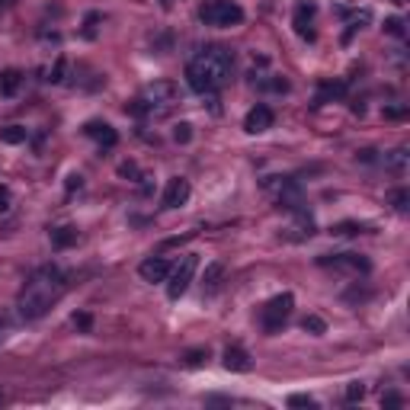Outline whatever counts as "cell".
<instances>
[{
    "label": "cell",
    "mask_w": 410,
    "mask_h": 410,
    "mask_svg": "<svg viewBox=\"0 0 410 410\" xmlns=\"http://www.w3.org/2000/svg\"><path fill=\"white\" fill-rule=\"evenodd\" d=\"M174 138L180 141V145H186V141L192 138V125L189 122H180V125H176V131H174Z\"/></svg>",
    "instance_id": "cell-25"
},
{
    "label": "cell",
    "mask_w": 410,
    "mask_h": 410,
    "mask_svg": "<svg viewBox=\"0 0 410 410\" xmlns=\"http://www.w3.org/2000/svg\"><path fill=\"white\" fill-rule=\"evenodd\" d=\"M311 19H315V3H298L295 7V32L301 35V39H315Z\"/></svg>",
    "instance_id": "cell-12"
},
{
    "label": "cell",
    "mask_w": 410,
    "mask_h": 410,
    "mask_svg": "<svg viewBox=\"0 0 410 410\" xmlns=\"http://www.w3.org/2000/svg\"><path fill=\"white\" fill-rule=\"evenodd\" d=\"M382 404L384 407H398V404H401V394H384Z\"/></svg>",
    "instance_id": "cell-29"
},
{
    "label": "cell",
    "mask_w": 410,
    "mask_h": 410,
    "mask_svg": "<svg viewBox=\"0 0 410 410\" xmlns=\"http://www.w3.org/2000/svg\"><path fill=\"white\" fill-rule=\"evenodd\" d=\"M221 362H225L227 372H250L253 369V359L247 356V349H241V346H227Z\"/></svg>",
    "instance_id": "cell-11"
},
{
    "label": "cell",
    "mask_w": 410,
    "mask_h": 410,
    "mask_svg": "<svg viewBox=\"0 0 410 410\" xmlns=\"http://www.w3.org/2000/svg\"><path fill=\"white\" fill-rule=\"evenodd\" d=\"M196 270H199V257H196V253H186L176 266H170V276H167V295L170 298L183 295L186 288H189L192 276H196Z\"/></svg>",
    "instance_id": "cell-6"
},
{
    "label": "cell",
    "mask_w": 410,
    "mask_h": 410,
    "mask_svg": "<svg viewBox=\"0 0 410 410\" xmlns=\"http://www.w3.org/2000/svg\"><path fill=\"white\" fill-rule=\"evenodd\" d=\"M7 327H10V324H7V317L0 315V337H3V333H7Z\"/></svg>",
    "instance_id": "cell-32"
},
{
    "label": "cell",
    "mask_w": 410,
    "mask_h": 410,
    "mask_svg": "<svg viewBox=\"0 0 410 410\" xmlns=\"http://www.w3.org/2000/svg\"><path fill=\"white\" fill-rule=\"evenodd\" d=\"M384 167L388 170H404L407 167V148H398L391 154H384Z\"/></svg>",
    "instance_id": "cell-18"
},
{
    "label": "cell",
    "mask_w": 410,
    "mask_h": 410,
    "mask_svg": "<svg viewBox=\"0 0 410 410\" xmlns=\"http://www.w3.org/2000/svg\"><path fill=\"white\" fill-rule=\"evenodd\" d=\"M0 401H3V394H0Z\"/></svg>",
    "instance_id": "cell-33"
},
{
    "label": "cell",
    "mask_w": 410,
    "mask_h": 410,
    "mask_svg": "<svg viewBox=\"0 0 410 410\" xmlns=\"http://www.w3.org/2000/svg\"><path fill=\"white\" fill-rule=\"evenodd\" d=\"M384 32L404 35V19L401 17H388V19H384Z\"/></svg>",
    "instance_id": "cell-22"
},
{
    "label": "cell",
    "mask_w": 410,
    "mask_h": 410,
    "mask_svg": "<svg viewBox=\"0 0 410 410\" xmlns=\"http://www.w3.org/2000/svg\"><path fill=\"white\" fill-rule=\"evenodd\" d=\"M74 324L77 327H90V315H74Z\"/></svg>",
    "instance_id": "cell-31"
},
{
    "label": "cell",
    "mask_w": 410,
    "mask_h": 410,
    "mask_svg": "<svg viewBox=\"0 0 410 410\" xmlns=\"http://www.w3.org/2000/svg\"><path fill=\"white\" fill-rule=\"evenodd\" d=\"M90 135V138H96L103 148H113L115 141H119V135H115V129L109 122H87V129H84Z\"/></svg>",
    "instance_id": "cell-13"
},
{
    "label": "cell",
    "mask_w": 410,
    "mask_h": 410,
    "mask_svg": "<svg viewBox=\"0 0 410 410\" xmlns=\"http://www.w3.org/2000/svg\"><path fill=\"white\" fill-rule=\"evenodd\" d=\"M119 174H122V176H138V167H135V164H122V167H119Z\"/></svg>",
    "instance_id": "cell-30"
},
{
    "label": "cell",
    "mask_w": 410,
    "mask_h": 410,
    "mask_svg": "<svg viewBox=\"0 0 410 410\" xmlns=\"http://www.w3.org/2000/svg\"><path fill=\"white\" fill-rule=\"evenodd\" d=\"M272 119H276V115H272L270 106H253L244 119V129L250 131V135H263V131L272 129Z\"/></svg>",
    "instance_id": "cell-9"
},
{
    "label": "cell",
    "mask_w": 410,
    "mask_h": 410,
    "mask_svg": "<svg viewBox=\"0 0 410 410\" xmlns=\"http://www.w3.org/2000/svg\"><path fill=\"white\" fill-rule=\"evenodd\" d=\"M189 180H183V176H174L170 183H167L164 189V209H180V205H186L189 202Z\"/></svg>",
    "instance_id": "cell-8"
},
{
    "label": "cell",
    "mask_w": 410,
    "mask_h": 410,
    "mask_svg": "<svg viewBox=\"0 0 410 410\" xmlns=\"http://www.w3.org/2000/svg\"><path fill=\"white\" fill-rule=\"evenodd\" d=\"M209 359V349H192L189 356H186V366H202Z\"/></svg>",
    "instance_id": "cell-26"
},
{
    "label": "cell",
    "mask_w": 410,
    "mask_h": 410,
    "mask_svg": "<svg viewBox=\"0 0 410 410\" xmlns=\"http://www.w3.org/2000/svg\"><path fill=\"white\" fill-rule=\"evenodd\" d=\"M362 231V225H356V221H340V225H333V234H340V237H353Z\"/></svg>",
    "instance_id": "cell-19"
},
{
    "label": "cell",
    "mask_w": 410,
    "mask_h": 410,
    "mask_svg": "<svg viewBox=\"0 0 410 410\" xmlns=\"http://www.w3.org/2000/svg\"><path fill=\"white\" fill-rule=\"evenodd\" d=\"M301 327H305V330H311V333H324V330H327V324H324L321 317H315V315L305 317V324H301Z\"/></svg>",
    "instance_id": "cell-24"
},
{
    "label": "cell",
    "mask_w": 410,
    "mask_h": 410,
    "mask_svg": "<svg viewBox=\"0 0 410 410\" xmlns=\"http://www.w3.org/2000/svg\"><path fill=\"white\" fill-rule=\"evenodd\" d=\"M288 407H317V401L308 398V394H292V398H288Z\"/></svg>",
    "instance_id": "cell-21"
},
{
    "label": "cell",
    "mask_w": 410,
    "mask_h": 410,
    "mask_svg": "<svg viewBox=\"0 0 410 410\" xmlns=\"http://www.w3.org/2000/svg\"><path fill=\"white\" fill-rule=\"evenodd\" d=\"M321 266H337V270H349V272H369L372 263L359 253H333V257H321Z\"/></svg>",
    "instance_id": "cell-7"
},
{
    "label": "cell",
    "mask_w": 410,
    "mask_h": 410,
    "mask_svg": "<svg viewBox=\"0 0 410 410\" xmlns=\"http://www.w3.org/2000/svg\"><path fill=\"white\" fill-rule=\"evenodd\" d=\"M199 17L205 26H218V29H231L244 23V7L234 3V0H205L199 10Z\"/></svg>",
    "instance_id": "cell-4"
},
{
    "label": "cell",
    "mask_w": 410,
    "mask_h": 410,
    "mask_svg": "<svg viewBox=\"0 0 410 410\" xmlns=\"http://www.w3.org/2000/svg\"><path fill=\"white\" fill-rule=\"evenodd\" d=\"M407 199H410L407 189H394L391 192V202H394V209L398 212H407Z\"/></svg>",
    "instance_id": "cell-23"
},
{
    "label": "cell",
    "mask_w": 410,
    "mask_h": 410,
    "mask_svg": "<svg viewBox=\"0 0 410 410\" xmlns=\"http://www.w3.org/2000/svg\"><path fill=\"white\" fill-rule=\"evenodd\" d=\"M292 308H295V298L288 295V292H282V295L270 298V301L263 305V311H260L263 330H266V333H279L282 324H286L288 315H292Z\"/></svg>",
    "instance_id": "cell-5"
},
{
    "label": "cell",
    "mask_w": 410,
    "mask_h": 410,
    "mask_svg": "<svg viewBox=\"0 0 410 410\" xmlns=\"http://www.w3.org/2000/svg\"><path fill=\"white\" fill-rule=\"evenodd\" d=\"M176 106V84L174 80H154L141 90V96L131 106H125L135 115H167Z\"/></svg>",
    "instance_id": "cell-3"
},
{
    "label": "cell",
    "mask_w": 410,
    "mask_h": 410,
    "mask_svg": "<svg viewBox=\"0 0 410 410\" xmlns=\"http://www.w3.org/2000/svg\"><path fill=\"white\" fill-rule=\"evenodd\" d=\"M62 74H64V58H58V64L52 68V77H48V80H55V84H58V80H62Z\"/></svg>",
    "instance_id": "cell-27"
},
{
    "label": "cell",
    "mask_w": 410,
    "mask_h": 410,
    "mask_svg": "<svg viewBox=\"0 0 410 410\" xmlns=\"http://www.w3.org/2000/svg\"><path fill=\"white\" fill-rule=\"evenodd\" d=\"M19 84H23V74H19L17 68L0 71V96H17Z\"/></svg>",
    "instance_id": "cell-14"
},
{
    "label": "cell",
    "mask_w": 410,
    "mask_h": 410,
    "mask_svg": "<svg viewBox=\"0 0 410 410\" xmlns=\"http://www.w3.org/2000/svg\"><path fill=\"white\" fill-rule=\"evenodd\" d=\"M221 276H225V263H209V270H205V292H218L221 286Z\"/></svg>",
    "instance_id": "cell-16"
},
{
    "label": "cell",
    "mask_w": 410,
    "mask_h": 410,
    "mask_svg": "<svg viewBox=\"0 0 410 410\" xmlns=\"http://www.w3.org/2000/svg\"><path fill=\"white\" fill-rule=\"evenodd\" d=\"M362 398H366V384L362 382H353L346 388V401H362Z\"/></svg>",
    "instance_id": "cell-20"
},
{
    "label": "cell",
    "mask_w": 410,
    "mask_h": 410,
    "mask_svg": "<svg viewBox=\"0 0 410 410\" xmlns=\"http://www.w3.org/2000/svg\"><path fill=\"white\" fill-rule=\"evenodd\" d=\"M231 71H234V52L225 45H212L186 64V84L196 93H215L231 80Z\"/></svg>",
    "instance_id": "cell-2"
},
{
    "label": "cell",
    "mask_w": 410,
    "mask_h": 410,
    "mask_svg": "<svg viewBox=\"0 0 410 410\" xmlns=\"http://www.w3.org/2000/svg\"><path fill=\"white\" fill-rule=\"evenodd\" d=\"M7 209H10V189L0 186V212H7Z\"/></svg>",
    "instance_id": "cell-28"
},
{
    "label": "cell",
    "mask_w": 410,
    "mask_h": 410,
    "mask_svg": "<svg viewBox=\"0 0 410 410\" xmlns=\"http://www.w3.org/2000/svg\"><path fill=\"white\" fill-rule=\"evenodd\" d=\"M138 276L145 282H167V276H170V263H167L164 257H148V260L138 266Z\"/></svg>",
    "instance_id": "cell-10"
},
{
    "label": "cell",
    "mask_w": 410,
    "mask_h": 410,
    "mask_svg": "<svg viewBox=\"0 0 410 410\" xmlns=\"http://www.w3.org/2000/svg\"><path fill=\"white\" fill-rule=\"evenodd\" d=\"M71 244H77V227H71V225L52 227V247L64 250V247H71Z\"/></svg>",
    "instance_id": "cell-15"
},
{
    "label": "cell",
    "mask_w": 410,
    "mask_h": 410,
    "mask_svg": "<svg viewBox=\"0 0 410 410\" xmlns=\"http://www.w3.org/2000/svg\"><path fill=\"white\" fill-rule=\"evenodd\" d=\"M68 288V279L58 266H42V270L32 272V279L23 286L17 298V308H19V317L23 321H39L42 315H48V308L64 295Z\"/></svg>",
    "instance_id": "cell-1"
},
{
    "label": "cell",
    "mask_w": 410,
    "mask_h": 410,
    "mask_svg": "<svg viewBox=\"0 0 410 410\" xmlns=\"http://www.w3.org/2000/svg\"><path fill=\"white\" fill-rule=\"evenodd\" d=\"M0 141L23 145V141H26V129H23V125H7V129H0Z\"/></svg>",
    "instance_id": "cell-17"
}]
</instances>
